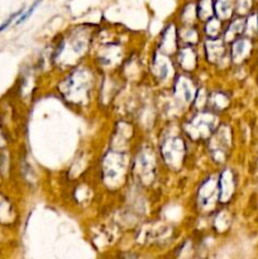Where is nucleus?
I'll return each mask as SVG.
<instances>
[{
	"mask_svg": "<svg viewBox=\"0 0 258 259\" xmlns=\"http://www.w3.org/2000/svg\"><path fill=\"white\" fill-rule=\"evenodd\" d=\"M57 81L58 95L72 109H88L98 99L101 73L93 63L83 62L61 73Z\"/></svg>",
	"mask_w": 258,
	"mask_h": 259,
	"instance_id": "obj_1",
	"label": "nucleus"
},
{
	"mask_svg": "<svg viewBox=\"0 0 258 259\" xmlns=\"http://www.w3.org/2000/svg\"><path fill=\"white\" fill-rule=\"evenodd\" d=\"M96 28L98 27L93 24H80L68 28L65 34L57 38V42L52 48V67L62 73L86 62L93 50Z\"/></svg>",
	"mask_w": 258,
	"mask_h": 259,
	"instance_id": "obj_2",
	"label": "nucleus"
},
{
	"mask_svg": "<svg viewBox=\"0 0 258 259\" xmlns=\"http://www.w3.org/2000/svg\"><path fill=\"white\" fill-rule=\"evenodd\" d=\"M156 148L162 168L174 174L184 169L190 154V142L182 134L179 123L171 121L161 129Z\"/></svg>",
	"mask_w": 258,
	"mask_h": 259,
	"instance_id": "obj_3",
	"label": "nucleus"
},
{
	"mask_svg": "<svg viewBox=\"0 0 258 259\" xmlns=\"http://www.w3.org/2000/svg\"><path fill=\"white\" fill-rule=\"evenodd\" d=\"M132 151L109 147L99 158V180L105 190L118 192L131 180Z\"/></svg>",
	"mask_w": 258,
	"mask_h": 259,
	"instance_id": "obj_4",
	"label": "nucleus"
},
{
	"mask_svg": "<svg viewBox=\"0 0 258 259\" xmlns=\"http://www.w3.org/2000/svg\"><path fill=\"white\" fill-rule=\"evenodd\" d=\"M162 168L157 148L148 141L138 142L132 151L131 180L141 190L156 185Z\"/></svg>",
	"mask_w": 258,
	"mask_h": 259,
	"instance_id": "obj_5",
	"label": "nucleus"
},
{
	"mask_svg": "<svg viewBox=\"0 0 258 259\" xmlns=\"http://www.w3.org/2000/svg\"><path fill=\"white\" fill-rule=\"evenodd\" d=\"M220 123L222 118L219 114L209 109L189 110L179 120L180 129L190 144H204Z\"/></svg>",
	"mask_w": 258,
	"mask_h": 259,
	"instance_id": "obj_6",
	"label": "nucleus"
},
{
	"mask_svg": "<svg viewBox=\"0 0 258 259\" xmlns=\"http://www.w3.org/2000/svg\"><path fill=\"white\" fill-rule=\"evenodd\" d=\"M233 142L234 139H233L232 126L229 123L222 121L212 136L204 143L207 158L217 166H225L230 157Z\"/></svg>",
	"mask_w": 258,
	"mask_h": 259,
	"instance_id": "obj_7",
	"label": "nucleus"
},
{
	"mask_svg": "<svg viewBox=\"0 0 258 259\" xmlns=\"http://www.w3.org/2000/svg\"><path fill=\"white\" fill-rule=\"evenodd\" d=\"M148 73L154 85L159 89H168L179 70L172 56L164 55L153 48L148 60Z\"/></svg>",
	"mask_w": 258,
	"mask_h": 259,
	"instance_id": "obj_8",
	"label": "nucleus"
},
{
	"mask_svg": "<svg viewBox=\"0 0 258 259\" xmlns=\"http://www.w3.org/2000/svg\"><path fill=\"white\" fill-rule=\"evenodd\" d=\"M199 88L200 81L196 75L179 72L168 89L177 104L187 113L194 104Z\"/></svg>",
	"mask_w": 258,
	"mask_h": 259,
	"instance_id": "obj_9",
	"label": "nucleus"
},
{
	"mask_svg": "<svg viewBox=\"0 0 258 259\" xmlns=\"http://www.w3.org/2000/svg\"><path fill=\"white\" fill-rule=\"evenodd\" d=\"M202 62L212 68H223L230 66L229 45L223 38L209 39L204 38L201 42Z\"/></svg>",
	"mask_w": 258,
	"mask_h": 259,
	"instance_id": "obj_10",
	"label": "nucleus"
},
{
	"mask_svg": "<svg viewBox=\"0 0 258 259\" xmlns=\"http://www.w3.org/2000/svg\"><path fill=\"white\" fill-rule=\"evenodd\" d=\"M195 204L197 209L206 214L215 211L218 202V177L217 174H209L199 182L195 191Z\"/></svg>",
	"mask_w": 258,
	"mask_h": 259,
	"instance_id": "obj_11",
	"label": "nucleus"
},
{
	"mask_svg": "<svg viewBox=\"0 0 258 259\" xmlns=\"http://www.w3.org/2000/svg\"><path fill=\"white\" fill-rule=\"evenodd\" d=\"M218 177V202L227 206L234 199L238 189L237 172L229 166H223L217 172Z\"/></svg>",
	"mask_w": 258,
	"mask_h": 259,
	"instance_id": "obj_12",
	"label": "nucleus"
},
{
	"mask_svg": "<svg viewBox=\"0 0 258 259\" xmlns=\"http://www.w3.org/2000/svg\"><path fill=\"white\" fill-rule=\"evenodd\" d=\"M175 63L179 72L196 75L202 63L201 52L199 47L194 46H180L174 56Z\"/></svg>",
	"mask_w": 258,
	"mask_h": 259,
	"instance_id": "obj_13",
	"label": "nucleus"
},
{
	"mask_svg": "<svg viewBox=\"0 0 258 259\" xmlns=\"http://www.w3.org/2000/svg\"><path fill=\"white\" fill-rule=\"evenodd\" d=\"M179 25H177L175 18H172L162 28L154 48L158 50L159 52L164 53V55H168L174 57L176 51L179 50Z\"/></svg>",
	"mask_w": 258,
	"mask_h": 259,
	"instance_id": "obj_14",
	"label": "nucleus"
},
{
	"mask_svg": "<svg viewBox=\"0 0 258 259\" xmlns=\"http://www.w3.org/2000/svg\"><path fill=\"white\" fill-rule=\"evenodd\" d=\"M253 48H254V39L247 35H242L229 43L230 65H243L252 56Z\"/></svg>",
	"mask_w": 258,
	"mask_h": 259,
	"instance_id": "obj_15",
	"label": "nucleus"
},
{
	"mask_svg": "<svg viewBox=\"0 0 258 259\" xmlns=\"http://www.w3.org/2000/svg\"><path fill=\"white\" fill-rule=\"evenodd\" d=\"M230 104H232V98H230L229 93L223 89H209L206 109L220 115L229 110Z\"/></svg>",
	"mask_w": 258,
	"mask_h": 259,
	"instance_id": "obj_16",
	"label": "nucleus"
},
{
	"mask_svg": "<svg viewBox=\"0 0 258 259\" xmlns=\"http://www.w3.org/2000/svg\"><path fill=\"white\" fill-rule=\"evenodd\" d=\"M175 20L179 27L200 24L197 19L196 0H182L175 15Z\"/></svg>",
	"mask_w": 258,
	"mask_h": 259,
	"instance_id": "obj_17",
	"label": "nucleus"
},
{
	"mask_svg": "<svg viewBox=\"0 0 258 259\" xmlns=\"http://www.w3.org/2000/svg\"><path fill=\"white\" fill-rule=\"evenodd\" d=\"M18 209L14 200L0 187V224H10L17 219Z\"/></svg>",
	"mask_w": 258,
	"mask_h": 259,
	"instance_id": "obj_18",
	"label": "nucleus"
},
{
	"mask_svg": "<svg viewBox=\"0 0 258 259\" xmlns=\"http://www.w3.org/2000/svg\"><path fill=\"white\" fill-rule=\"evenodd\" d=\"M245 32V18L244 17H234L230 20L225 22L224 32H223V39L229 45L237 38L244 35Z\"/></svg>",
	"mask_w": 258,
	"mask_h": 259,
	"instance_id": "obj_19",
	"label": "nucleus"
},
{
	"mask_svg": "<svg viewBox=\"0 0 258 259\" xmlns=\"http://www.w3.org/2000/svg\"><path fill=\"white\" fill-rule=\"evenodd\" d=\"M202 39H204V37H202L200 24L179 27L180 46H194V47H199L201 45Z\"/></svg>",
	"mask_w": 258,
	"mask_h": 259,
	"instance_id": "obj_20",
	"label": "nucleus"
},
{
	"mask_svg": "<svg viewBox=\"0 0 258 259\" xmlns=\"http://www.w3.org/2000/svg\"><path fill=\"white\" fill-rule=\"evenodd\" d=\"M225 22L222 19L214 17L209 18L205 22L200 23V28H201L202 37L209 38V39H215V38H222L223 32H224Z\"/></svg>",
	"mask_w": 258,
	"mask_h": 259,
	"instance_id": "obj_21",
	"label": "nucleus"
},
{
	"mask_svg": "<svg viewBox=\"0 0 258 259\" xmlns=\"http://www.w3.org/2000/svg\"><path fill=\"white\" fill-rule=\"evenodd\" d=\"M214 15L228 22L235 15V0H214Z\"/></svg>",
	"mask_w": 258,
	"mask_h": 259,
	"instance_id": "obj_22",
	"label": "nucleus"
},
{
	"mask_svg": "<svg viewBox=\"0 0 258 259\" xmlns=\"http://www.w3.org/2000/svg\"><path fill=\"white\" fill-rule=\"evenodd\" d=\"M196 12L199 23L214 17V0H196Z\"/></svg>",
	"mask_w": 258,
	"mask_h": 259,
	"instance_id": "obj_23",
	"label": "nucleus"
},
{
	"mask_svg": "<svg viewBox=\"0 0 258 259\" xmlns=\"http://www.w3.org/2000/svg\"><path fill=\"white\" fill-rule=\"evenodd\" d=\"M258 0H235V15L247 17L250 13L257 10Z\"/></svg>",
	"mask_w": 258,
	"mask_h": 259,
	"instance_id": "obj_24",
	"label": "nucleus"
},
{
	"mask_svg": "<svg viewBox=\"0 0 258 259\" xmlns=\"http://www.w3.org/2000/svg\"><path fill=\"white\" fill-rule=\"evenodd\" d=\"M244 35L254 39L258 35V13L254 10L245 17V32Z\"/></svg>",
	"mask_w": 258,
	"mask_h": 259,
	"instance_id": "obj_25",
	"label": "nucleus"
},
{
	"mask_svg": "<svg viewBox=\"0 0 258 259\" xmlns=\"http://www.w3.org/2000/svg\"><path fill=\"white\" fill-rule=\"evenodd\" d=\"M40 3H42V0H34V2H33L32 4L28 7V9L23 10V13L19 15V18L17 19V22H15V25H20V24H23L24 22H27V20L32 17L33 13L35 12V9L39 7Z\"/></svg>",
	"mask_w": 258,
	"mask_h": 259,
	"instance_id": "obj_26",
	"label": "nucleus"
},
{
	"mask_svg": "<svg viewBox=\"0 0 258 259\" xmlns=\"http://www.w3.org/2000/svg\"><path fill=\"white\" fill-rule=\"evenodd\" d=\"M23 10H24V8H22V9H19L18 12H14L13 14H10L9 17H8L7 19H5L4 22L0 24V32H4L5 29H8V28H9L13 23L15 24V22H17V19L19 18V15L23 13Z\"/></svg>",
	"mask_w": 258,
	"mask_h": 259,
	"instance_id": "obj_27",
	"label": "nucleus"
},
{
	"mask_svg": "<svg viewBox=\"0 0 258 259\" xmlns=\"http://www.w3.org/2000/svg\"><path fill=\"white\" fill-rule=\"evenodd\" d=\"M9 136H8V132L5 131L4 125H3V119L0 116V151L9 148Z\"/></svg>",
	"mask_w": 258,
	"mask_h": 259,
	"instance_id": "obj_28",
	"label": "nucleus"
},
{
	"mask_svg": "<svg viewBox=\"0 0 258 259\" xmlns=\"http://www.w3.org/2000/svg\"><path fill=\"white\" fill-rule=\"evenodd\" d=\"M3 184H4V179H3L2 174H0V187H2V186H3Z\"/></svg>",
	"mask_w": 258,
	"mask_h": 259,
	"instance_id": "obj_29",
	"label": "nucleus"
},
{
	"mask_svg": "<svg viewBox=\"0 0 258 259\" xmlns=\"http://www.w3.org/2000/svg\"><path fill=\"white\" fill-rule=\"evenodd\" d=\"M257 13H258V8H257Z\"/></svg>",
	"mask_w": 258,
	"mask_h": 259,
	"instance_id": "obj_30",
	"label": "nucleus"
}]
</instances>
